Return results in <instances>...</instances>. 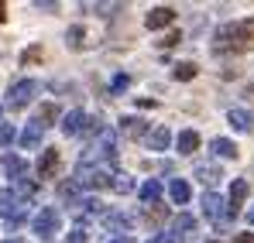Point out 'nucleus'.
<instances>
[{"label":"nucleus","mask_w":254,"mask_h":243,"mask_svg":"<svg viewBox=\"0 0 254 243\" xmlns=\"http://www.w3.org/2000/svg\"><path fill=\"white\" fill-rule=\"evenodd\" d=\"M251 38H254V17H248V21H237V24L220 28V31H216V38H213V48H216V51L241 48V45H248Z\"/></svg>","instance_id":"obj_1"},{"label":"nucleus","mask_w":254,"mask_h":243,"mask_svg":"<svg viewBox=\"0 0 254 243\" xmlns=\"http://www.w3.org/2000/svg\"><path fill=\"white\" fill-rule=\"evenodd\" d=\"M110 178H114V175H110L107 168H100V164H89V161L76 164V182H79V189H107Z\"/></svg>","instance_id":"obj_2"},{"label":"nucleus","mask_w":254,"mask_h":243,"mask_svg":"<svg viewBox=\"0 0 254 243\" xmlns=\"http://www.w3.org/2000/svg\"><path fill=\"white\" fill-rule=\"evenodd\" d=\"M93 158L117 161V137H114V130H110V127H103V130L96 134V141H93L89 154H86V158H79V161H93Z\"/></svg>","instance_id":"obj_3"},{"label":"nucleus","mask_w":254,"mask_h":243,"mask_svg":"<svg viewBox=\"0 0 254 243\" xmlns=\"http://www.w3.org/2000/svg\"><path fill=\"white\" fill-rule=\"evenodd\" d=\"M35 96H38V82L35 79H17L7 89V110H24Z\"/></svg>","instance_id":"obj_4"},{"label":"nucleus","mask_w":254,"mask_h":243,"mask_svg":"<svg viewBox=\"0 0 254 243\" xmlns=\"http://www.w3.org/2000/svg\"><path fill=\"white\" fill-rule=\"evenodd\" d=\"M24 212H28V205L17 199V192H10V189H0V219H7V223H21L24 219Z\"/></svg>","instance_id":"obj_5"},{"label":"nucleus","mask_w":254,"mask_h":243,"mask_svg":"<svg viewBox=\"0 0 254 243\" xmlns=\"http://www.w3.org/2000/svg\"><path fill=\"white\" fill-rule=\"evenodd\" d=\"M62 230V216H59V209L55 205H45L42 212L35 216V233L42 237V240H48V237H55Z\"/></svg>","instance_id":"obj_6"},{"label":"nucleus","mask_w":254,"mask_h":243,"mask_svg":"<svg viewBox=\"0 0 254 243\" xmlns=\"http://www.w3.org/2000/svg\"><path fill=\"white\" fill-rule=\"evenodd\" d=\"M248 192H251L248 178H234V185H230V202H227V212H230V216H237V209L244 205Z\"/></svg>","instance_id":"obj_7"},{"label":"nucleus","mask_w":254,"mask_h":243,"mask_svg":"<svg viewBox=\"0 0 254 243\" xmlns=\"http://www.w3.org/2000/svg\"><path fill=\"white\" fill-rule=\"evenodd\" d=\"M59 199L65 205H83V189H79V182H76V178L59 182Z\"/></svg>","instance_id":"obj_8"},{"label":"nucleus","mask_w":254,"mask_h":243,"mask_svg":"<svg viewBox=\"0 0 254 243\" xmlns=\"http://www.w3.org/2000/svg\"><path fill=\"white\" fill-rule=\"evenodd\" d=\"M86 127H89V117H86L83 110H69V113H65V120H62V130H65L69 137L86 134Z\"/></svg>","instance_id":"obj_9"},{"label":"nucleus","mask_w":254,"mask_h":243,"mask_svg":"<svg viewBox=\"0 0 254 243\" xmlns=\"http://www.w3.org/2000/svg\"><path fill=\"white\" fill-rule=\"evenodd\" d=\"M172 21H175V10H172V7H155V10L144 17V24H148L151 31H158V28H169Z\"/></svg>","instance_id":"obj_10"},{"label":"nucleus","mask_w":254,"mask_h":243,"mask_svg":"<svg viewBox=\"0 0 254 243\" xmlns=\"http://www.w3.org/2000/svg\"><path fill=\"white\" fill-rule=\"evenodd\" d=\"M42 134H45V127H42L38 120H31L24 130H21V147H24V151L38 147V144H42Z\"/></svg>","instance_id":"obj_11"},{"label":"nucleus","mask_w":254,"mask_h":243,"mask_svg":"<svg viewBox=\"0 0 254 243\" xmlns=\"http://www.w3.org/2000/svg\"><path fill=\"white\" fill-rule=\"evenodd\" d=\"M144 141H148L151 151H165V147L172 144V130H169V127H155V130H148Z\"/></svg>","instance_id":"obj_12"},{"label":"nucleus","mask_w":254,"mask_h":243,"mask_svg":"<svg viewBox=\"0 0 254 243\" xmlns=\"http://www.w3.org/2000/svg\"><path fill=\"white\" fill-rule=\"evenodd\" d=\"M103 226L114 230V233H121V237H127V230H130V216H124V212H103Z\"/></svg>","instance_id":"obj_13"},{"label":"nucleus","mask_w":254,"mask_h":243,"mask_svg":"<svg viewBox=\"0 0 254 243\" xmlns=\"http://www.w3.org/2000/svg\"><path fill=\"white\" fill-rule=\"evenodd\" d=\"M3 168H7V175H10L14 182H24V178H28V161L17 158V154H7V158H3Z\"/></svg>","instance_id":"obj_14"},{"label":"nucleus","mask_w":254,"mask_h":243,"mask_svg":"<svg viewBox=\"0 0 254 243\" xmlns=\"http://www.w3.org/2000/svg\"><path fill=\"white\" fill-rule=\"evenodd\" d=\"M137 195H141V202L155 205V202H158V195H162V182H158V178H148V182L137 189Z\"/></svg>","instance_id":"obj_15"},{"label":"nucleus","mask_w":254,"mask_h":243,"mask_svg":"<svg viewBox=\"0 0 254 243\" xmlns=\"http://www.w3.org/2000/svg\"><path fill=\"white\" fill-rule=\"evenodd\" d=\"M227 120H230L234 130H241V134H248V130L254 127V117L248 113V110H230V113H227Z\"/></svg>","instance_id":"obj_16"},{"label":"nucleus","mask_w":254,"mask_h":243,"mask_svg":"<svg viewBox=\"0 0 254 243\" xmlns=\"http://www.w3.org/2000/svg\"><path fill=\"white\" fill-rule=\"evenodd\" d=\"M121 130H124L127 137H148V123L141 120V117H124L121 120Z\"/></svg>","instance_id":"obj_17"},{"label":"nucleus","mask_w":254,"mask_h":243,"mask_svg":"<svg viewBox=\"0 0 254 243\" xmlns=\"http://www.w3.org/2000/svg\"><path fill=\"white\" fill-rule=\"evenodd\" d=\"M223 205H227V202H223L216 192H206V195H203V212H206L210 219H216V223H220V212H223Z\"/></svg>","instance_id":"obj_18"},{"label":"nucleus","mask_w":254,"mask_h":243,"mask_svg":"<svg viewBox=\"0 0 254 243\" xmlns=\"http://www.w3.org/2000/svg\"><path fill=\"white\" fill-rule=\"evenodd\" d=\"M175 144H179V154H192V151L199 147V134H196V130H182Z\"/></svg>","instance_id":"obj_19"},{"label":"nucleus","mask_w":254,"mask_h":243,"mask_svg":"<svg viewBox=\"0 0 254 243\" xmlns=\"http://www.w3.org/2000/svg\"><path fill=\"white\" fill-rule=\"evenodd\" d=\"M55 168H59V154H55V151H45L42 158H38V175H42V178H52Z\"/></svg>","instance_id":"obj_20"},{"label":"nucleus","mask_w":254,"mask_h":243,"mask_svg":"<svg viewBox=\"0 0 254 243\" xmlns=\"http://www.w3.org/2000/svg\"><path fill=\"white\" fill-rule=\"evenodd\" d=\"M172 230H175V237H179V233H196V216L179 212V216L172 219Z\"/></svg>","instance_id":"obj_21"},{"label":"nucleus","mask_w":254,"mask_h":243,"mask_svg":"<svg viewBox=\"0 0 254 243\" xmlns=\"http://www.w3.org/2000/svg\"><path fill=\"white\" fill-rule=\"evenodd\" d=\"M210 147H213V154H216V158H237V144H234V141H227V137H216Z\"/></svg>","instance_id":"obj_22"},{"label":"nucleus","mask_w":254,"mask_h":243,"mask_svg":"<svg viewBox=\"0 0 254 243\" xmlns=\"http://www.w3.org/2000/svg\"><path fill=\"white\" fill-rule=\"evenodd\" d=\"M196 178H199L203 185H213V182H220L223 175H220L216 164H196Z\"/></svg>","instance_id":"obj_23"},{"label":"nucleus","mask_w":254,"mask_h":243,"mask_svg":"<svg viewBox=\"0 0 254 243\" xmlns=\"http://www.w3.org/2000/svg\"><path fill=\"white\" fill-rule=\"evenodd\" d=\"M65 41H69L72 51H79V48L86 45V28H83V24H72V28L65 31Z\"/></svg>","instance_id":"obj_24"},{"label":"nucleus","mask_w":254,"mask_h":243,"mask_svg":"<svg viewBox=\"0 0 254 243\" xmlns=\"http://www.w3.org/2000/svg\"><path fill=\"white\" fill-rule=\"evenodd\" d=\"M169 195H172V202H189V182H182V178H175L169 185Z\"/></svg>","instance_id":"obj_25"},{"label":"nucleus","mask_w":254,"mask_h":243,"mask_svg":"<svg viewBox=\"0 0 254 243\" xmlns=\"http://www.w3.org/2000/svg\"><path fill=\"white\" fill-rule=\"evenodd\" d=\"M110 189L121 192V195H127V192H134V182H130V175H121V171H117V175L110 178Z\"/></svg>","instance_id":"obj_26"},{"label":"nucleus","mask_w":254,"mask_h":243,"mask_svg":"<svg viewBox=\"0 0 254 243\" xmlns=\"http://www.w3.org/2000/svg\"><path fill=\"white\" fill-rule=\"evenodd\" d=\"M172 76L179 82H189V79H196V65H192V62H179V65L172 69Z\"/></svg>","instance_id":"obj_27"},{"label":"nucleus","mask_w":254,"mask_h":243,"mask_svg":"<svg viewBox=\"0 0 254 243\" xmlns=\"http://www.w3.org/2000/svg\"><path fill=\"white\" fill-rule=\"evenodd\" d=\"M35 120L42 123V127H48L52 120H59V110H55V103H45L42 110H38V117H35Z\"/></svg>","instance_id":"obj_28"},{"label":"nucleus","mask_w":254,"mask_h":243,"mask_svg":"<svg viewBox=\"0 0 254 243\" xmlns=\"http://www.w3.org/2000/svg\"><path fill=\"white\" fill-rule=\"evenodd\" d=\"M35 192H38V185H35V182H28V178H24V182H17V199H21V195L35 199Z\"/></svg>","instance_id":"obj_29"},{"label":"nucleus","mask_w":254,"mask_h":243,"mask_svg":"<svg viewBox=\"0 0 254 243\" xmlns=\"http://www.w3.org/2000/svg\"><path fill=\"white\" fill-rule=\"evenodd\" d=\"M127 86H130V79H127L124 72H121V76H114V82H110V93H114V96H121Z\"/></svg>","instance_id":"obj_30"},{"label":"nucleus","mask_w":254,"mask_h":243,"mask_svg":"<svg viewBox=\"0 0 254 243\" xmlns=\"http://www.w3.org/2000/svg\"><path fill=\"white\" fill-rule=\"evenodd\" d=\"M10 141H14V127H10V123H3V120H0V147H7Z\"/></svg>","instance_id":"obj_31"},{"label":"nucleus","mask_w":254,"mask_h":243,"mask_svg":"<svg viewBox=\"0 0 254 243\" xmlns=\"http://www.w3.org/2000/svg\"><path fill=\"white\" fill-rule=\"evenodd\" d=\"M65 243H86V226H76V230L65 237Z\"/></svg>","instance_id":"obj_32"},{"label":"nucleus","mask_w":254,"mask_h":243,"mask_svg":"<svg viewBox=\"0 0 254 243\" xmlns=\"http://www.w3.org/2000/svg\"><path fill=\"white\" fill-rule=\"evenodd\" d=\"M83 209L96 216V212H103V202H100V199H83Z\"/></svg>","instance_id":"obj_33"},{"label":"nucleus","mask_w":254,"mask_h":243,"mask_svg":"<svg viewBox=\"0 0 254 243\" xmlns=\"http://www.w3.org/2000/svg\"><path fill=\"white\" fill-rule=\"evenodd\" d=\"M179 41H182V35H179V31H169V35L158 41V45H162V48H172V45H179Z\"/></svg>","instance_id":"obj_34"},{"label":"nucleus","mask_w":254,"mask_h":243,"mask_svg":"<svg viewBox=\"0 0 254 243\" xmlns=\"http://www.w3.org/2000/svg\"><path fill=\"white\" fill-rule=\"evenodd\" d=\"M148 243H179V237L175 233H158V237H151Z\"/></svg>","instance_id":"obj_35"},{"label":"nucleus","mask_w":254,"mask_h":243,"mask_svg":"<svg viewBox=\"0 0 254 243\" xmlns=\"http://www.w3.org/2000/svg\"><path fill=\"white\" fill-rule=\"evenodd\" d=\"M234 243H254V233H241V237H237Z\"/></svg>","instance_id":"obj_36"},{"label":"nucleus","mask_w":254,"mask_h":243,"mask_svg":"<svg viewBox=\"0 0 254 243\" xmlns=\"http://www.w3.org/2000/svg\"><path fill=\"white\" fill-rule=\"evenodd\" d=\"M110 243H134V237H117V240H110Z\"/></svg>","instance_id":"obj_37"},{"label":"nucleus","mask_w":254,"mask_h":243,"mask_svg":"<svg viewBox=\"0 0 254 243\" xmlns=\"http://www.w3.org/2000/svg\"><path fill=\"white\" fill-rule=\"evenodd\" d=\"M248 223H251V226H254V209H251V212H248Z\"/></svg>","instance_id":"obj_38"},{"label":"nucleus","mask_w":254,"mask_h":243,"mask_svg":"<svg viewBox=\"0 0 254 243\" xmlns=\"http://www.w3.org/2000/svg\"><path fill=\"white\" fill-rule=\"evenodd\" d=\"M3 14H7V7H3V3H0V21H3Z\"/></svg>","instance_id":"obj_39"},{"label":"nucleus","mask_w":254,"mask_h":243,"mask_svg":"<svg viewBox=\"0 0 254 243\" xmlns=\"http://www.w3.org/2000/svg\"><path fill=\"white\" fill-rule=\"evenodd\" d=\"M248 96H254V86H248Z\"/></svg>","instance_id":"obj_40"},{"label":"nucleus","mask_w":254,"mask_h":243,"mask_svg":"<svg viewBox=\"0 0 254 243\" xmlns=\"http://www.w3.org/2000/svg\"><path fill=\"white\" fill-rule=\"evenodd\" d=\"M3 243H24V240H3Z\"/></svg>","instance_id":"obj_41"}]
</instances>
